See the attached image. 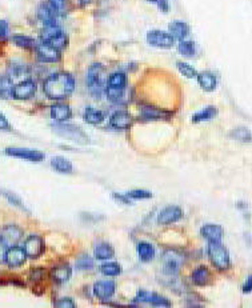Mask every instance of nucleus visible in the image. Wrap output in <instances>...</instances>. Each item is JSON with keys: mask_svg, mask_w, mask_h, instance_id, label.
<instances>
[{"mask_svg": "<svg viewBox=\"0 0 252 308\" xmlns=\"http://www.w3.org/2000/svg\"><path fill=\"white\" fill-rule=\"evenodd\" d=\"M208 256L211 263L214 264L215 268L219 271H226L229 267V254L224 245L218 243H209L208 245Z\"/></svg>", "mask_w": 252, "mask_h": 308, "instance_id": "obj_3", "label": "nucleus"}, {"mask_svg": "<svg viewBox=\"0 0 252 308\" xmlns=\"http://www.w3.org/2000/svg\"><path fill=\"white\" fill-rule=\"evenodd\" d=\"M198 83L202 87L203 90L207 91V92H211L216 88L218 86V79L214 75L211 71H203V72L198 73Z\"/></svg>", "mask_w": 252, "mask_h": 308, "instance_id": "obj_15", "label": "nucleus"}, {"mask_svg": "<svg viewBox=\"0 0 252 308\" xmlns=\"http://www.w3.org/2000/svg\"><path fill=\"white\" fill-rule=\"evenodd\" d=\"M231 138H234L235 140H239L242 143L252 142V133L249 132L248 129L244 128V127L234 129L232 132H231Z\"/></svg>", "mask_w": 252, "mask_h": 308, "instance_id": "obj_34", "label": "nucleus"}, {"mask_svg": "<svg viewBox=\"0 0 252 308\" xmlns=\"http://www.w3.org/2000/svg\"><path fill=\"white\" fill-rule=\"evenodd\" d=\"M147 42L149 46L156 48H171L175 43V39L169 32L160 30H152L147 33Z\"/></svg>", "mask_w": 252, "mask_h": 308, "instance_id": "obj_5", "label": "nucleus"}, {"mask_svg": "<svg viewBox=\"0 0 252 308\" xmlns=\"http://www.w3.org/2000/svg\"><path fill=\"white\" fill-rule=\"evenodd\" d=\"M127 196L132 200H146L151 199L152 194L149 192V191H146V189H132V191L127 192Z\"/></svg>", "mask_w": 252, "mask_h": 308, "instance_id": "obj_39", "label": "nucleus"}, {"mask_svg": "<svg viewBox=\"0 0 252 308\" xmlns=\"http://www.w3.org/2000/svg\"><path fill=\"white\" fill-rule=\"evenodd\" d=\"M60 32H63V30H62L57 24H53V26H44V28L42 30V33H40V39H42V42H50L52 37L59 35Z\"/></svg>", "mask_w": 252, "mask_h": 308, "instance_id": "obj_31", "label": "nucleus"}, {"mask_svg": "<svg viewBox=\"0 0 252 308\" xmlns=\"http://www.w3.org/2000/svg\"><path fill=\"white\" fill-rule=\"evenodd\" d=\"M12 42L15 46L20 47V48H24V50H31L33 47H36L35 40L30 36H26V35H15V36L12 37Z\"/></svg>", "mask_w": 252, "mask_h": 308, "instance_id": "obj_32", "label": "nucleus"}, {"mask_svg": "<svg viewBox=\"0 0 252 308\" xmlns=\"http://www.w3.org/2000/svg\"><path fill=\"white\" fill-rule=\"evenodd\" d=\"M142 116L146 120H155L162 118V112L159 109L152 106H143L142 107Z\"/></svg>", "mask_w": 252, "mask_h": 308, "instance_id": "obj_36", "label": "nucleus"}, {"mask_svg": "<svg viewBox=\"0 0 252 308\" xmlns=\"http://www.w3.org/2000/svg\"><path fill=\"white\" fill-rule=\"evenodd\" d=\"M138 255L142 262H151L155 258V248L149 243L142 242L138 244Z\"/></svg>", "mask_w": 252, "mask_h": 308, "instance_id": "obj_25", "label": "nucleus"}, {"mask_svg": "<svg viewBox=\"0 0 252 308\" xmlns=\"http://www.w3.org/2000/svg\"><path fill=\"white\" fill-rule=\"evenodd\" d=\"M55 307H57V308H73V307H75V303H73L72 299L64 298V299H60V300H57L56 304H55Z\"/></svg>", "mask_w": 252, "mask_h": 308, "instance_id": "obj_45", "label": "nucleus"}, {"mask_svg": "<svg viewBox=\"0 0 252 308\" xmlns=\"http://www.w3.org/2000/svg\"><path fill=\"white\" fill-rule=\"evenodd\" d=\"M36 92V83L31 79H26L23 82L13 86L12 98L16 100H28Z\"/></svg>", "mask_w": 252, "mask_h": 308, "instance_id": "obj_8", "label": "nucleus"}, {"mask_svg": "<svg viewBox=\"0 0 252 308\" xmlns=\"http://www.w3.org/2000/svg\"><path fill=\"white\" fill-rule=\"evenodd\" d=\"M47 3L50 4V7L57 16H60V15H63L66 12V0H47Z\"/></svg>", "mask_w": 252, "mask_h": 308, "instance_id": "obj_41", "label": "nucleus"}, {"mask_svg": "<svg viewBox=\"0 0 252 308\" xmlns=\"http://www.w3.org/2000/svg\"><path fill=\"white\" fill-rule=\"evenodd\" d=\"M84 119L90 124H99L104 120V113L102 111L93 108H87L86 113H84Z\"/></svg>", "mask_w": 252, "mask_h": 308, "instance_id": "obj_33", "label": "nucleus"}, {"mask_svg": "<svg viewBox=\"0 0 252 308\" xmlns=\"http://www.w3.org/2000/svg\"><path fill=\"white\" fill-rule=\"evenodd\" d=\"M7 251H8V244H7L6 240L0 236V264L3 262H6Z\"/></svg>", "mask_w": 252, "mask_h": 308, "instance_id": "obj_46", "label": "nucleus"}, {"mask_svg": "<svg viewBox=\"0 0 252 308\" xmlns=\"http://www.w3.org/2000/svg\"><path fill=\"white\" fill-rule=\"evenodd\" d=\"M46 43L51 44V46L55 47L56 50L62 51L64 50L67 47V44H68V37H67V35L64 32H60L59 35H56V36L52 37L50 42H46Z\"/></svg>", "mask_w": 252, "mask_h": 308, "instance_id": "obj_35", "label": "nucleus"}, {"mask_svg": "<svg viewBox=\"0 0 252 308\" xmlns=\"http://www.w3.org/2000/svg\"><path fill=\"white\" fill-rule=\"evenodd\" d=\"M100 271L106 276H117L122 272V268H120V265L117 264V263H104L100 267Z\"/></svg>", "mask_w": 252, "mask_h": 308, "instance_id": "obj_37", "label": "nucleus"}, {"mask_svg": "<svg viewBox=\"0 0 252 308\" xmlns=\"http://www.w3.org/2000/svg\"><path fill=\"white\" fill-rule=\"evenodd\" d=\"M72 116L71 108L64 103H56L51 107V118L56 122H66Z\"/></svg>", "mask_w": 252, "mask_h": 308, "instance_id": "obj_18", "label": "nucleus"}, {"mask_svg": "<svg viewBox=\"0 0 252 308\" xmlns=\"http://www.w3.org/2000/svg\"><path fill=\"white\" fill-rule=\"evenodd\" d=\"M178 50H179L180 55L186 57H193L196 55V46L191 40H180Z\"/></svg>", "mask_w": 252, "mask_h": 308, "instance_id": "obj_29", "label": "nucleus"}, {"mask_svg": "<svg viewBox=\"0 0 252 308\" xmlns=\"http://www.w3.org/2000/svg\"><path fill=\"white\" fill-rule=\"evenodd\" d=\"M10 35V26L6 20H0V40H6Z\"/></svg>", "mask_w": 252, "mask_h": 308, "instance_id": "obj_44", "label": "nucleus"}, {"mask_svg": "<svg viewBox=\"0 0 252 308\" xmlns=\"http://www.w3.org/2000/svg\"><path fill=\"white\" fill-rule=\"evenodd\" d=\"M243 292H244V294L252 292V276H249L246 280V283H244V285H243Z\"/></svg>", "mask_w": 252, "mask_h": 308, "instance_id": "obj_49", "label": "nucleus"}, {"mask_svg": "<svg viewBox=\"0 0 252 308\" xmlns=\"http://www.w3.org/2000/svg\"><path fill=\"white\" fill-rule=\"evenodd\" d=\"M24 251L27 254V258L37 259L44 252L43 239L37 235L30 236L24 243Z\"/></svg>", "mask_w": 252, "mask_h": 308, "instance_id": "obj_10", "label": "nucleus"}, {"mask_svg": "<svg viewBox=\"0 0 252 308\" xmlns=\"http://www.w3.org/2000/svg\"><path fill=\"white\" fill-rule=\"evenodd\" d=\"M158 7H159V10H162L163 12H168L169 10V4L168 0H158Z\"/></svg>", "mask_w": 252, "mask_h": 308, "instance_id": "obj_47", "label": "nucleus"}, {"mask_svg": "<svg viewBox=\"0 0 252 308\" xmlns=\"http://www.w3.org/2000/svg\"><path fill=\"white\" fill-rule=\"evenodd\" d=\"M183 218V211L180 207L178 205H169V207H166V208L163 209L162 212L158 216V223L159 224H171V223H175L178 220Z\"/></svg>", "mask_w": 252, "mask_h": 308, "instance_id": "obj_11", "label": "nucleus"}, {"mask_svg": "<svg viewBox=\"0 0 252 308\" xmlns=\"http://www.w3.org/2000/svg\"><path fill=\"white\" fill-rule=\"evenodd\" d=\"M113 198H115L117 200H119V202L124 203V204H129V203H131V200H129V198L127 195L122 196V195H119V194H117V195H113Z\"/></svg>", "mask_w": 252, "mask_h": 308, "instance_id": "obj_50", "label": "nucleus"}, {"mask_svg": "<svg viewBox=\"0 0 252 308\" xmlns=\"http://www.w3.org/2000/svg\"><path fill=\"white\" fill-rule=\"evenodd\" d=\"M51 166H52V168L55 171H57L60 174H72L73 171L71 162H68L63 156H55V158H52Z\"/></svg>", "mask_w": 252, "mask_h": 308, "instance_id": "obj_24", "label": "nucleus"}, {"mask_svg": "<svg viewBox=\"0 0 252 308\" xmlns=\"http://www.w3.org/2000/svg\"><path fill=\"white\" fill-rule=\"evenodd\" d=\"M218 111H216L215 107H207L203 111H199V112H196L195 115L192 116V122L193 123H202L206 122V120H211L212 118H215Z\"/></svg>", "mask_w": 252, "mask_h": 308, "instance_id": "obj_30", "label": "nucleus"}, {"mask_svg": "<svg viewBox=\"0 0 252 308\" xmlns=\"http://www.w3.org/2000/svg\"><path fill=\"white\" fill-rule=\"evenodd\" d=\"M136 302L149 303V304H152L153 307H171V302H169V300H167V299L163 298V296H159L158 294H153V292L139 291V294L136 296Z\"/></svg>", "mask_w": 252, "mask_h": 308, "instance_id": "obj_12", "label": "nucleus"}, {"mask_svg": "<svg viewBox=\"0 0 252 308\" xmlns=\"http://www.w3.org/2000/svg\"><path fill=\"white\" fill-rule=\"evenodd\" d=\"M87 86L93 97L99 98L106 92V82L103 78V67L102 64H92L87 73Z\"/></svg>", "mask_w": 252, "mask_h": 308, "instance_id": "obj_2", "label": "nucleus"}, {"mask_svg": "<svg viewBox=\"0 0 252 308\" xmlns=\"http://www.w3.org/2000/svg\"><path fill=\"white\" fill-rule=\"evenodd\" d=\"M6 153L12 158H19V159L28 160V162H42L44 160V153L40 151L28 148H17V147H10L6 149Z\"/></svg>", "mask_w": 252, "mask_h": 308, "instance_id": "obj_9", "label": "nucleus"}, {"mask_svg": "<svg viewBox=\"0 0 252 308\" xmlns=\"http://www.w3.org/2000/svg\"><path fill=\"white\" fill-rule=\"evenodd\" d=\"M168 32L171 33L175 40H184L189 35V27L188 24L180 20H175L172 23L169 24Z\"/></svg>", "mask_w": 252, "mask_h": 308, "instance_id": "obj_16", "label": "nucleus"}, {"mask_svg": "<svg viewBox=\"0 0 252 308\" xmlns=\"http://www.w3.org/2000/svg\"><path fill=\"white\" fill-rule=\"evenodd\" d=\"M52 128L59 136H63L66 139L72 140L77 144H87L90 142L86 133L83 132V129L79 128L77 126H73V124H66V123L60 122L55 124Z\"/></svg>", "mask_w": 252, "mask_h": 308, "instance_id": "obj_4", "label": "nucleus"}, {"mask_svg": "<svg viewBox=\"0 0 252 308\" xmlns=\"http://www.w3.org/2000/svg\"><path fill=\"white\" fill-rule=\"evenodd\" d=\"M0 194H2V195H3L4 198H6V199L11 203V204H13L15 207H19V208H22V209H24V211H26V207H24V204L22 203L20 198H17L15 194L10 192V191H3V189L0 191Z\"/></svg>", "mask_w": 252, "mask_h": 308, "instance_id": "obj_42", "label": "nucleus"}, {"mask_svg": "<svg viewBox=\"0 0 252 308\" xmlns=\"http://www.w3.org/2000/svg\"><path fill=\"white\" fill-rule=\"evenodd\" d=\"M106 97L107 99L111 100V102H119L120 99H122V97H123L124 90H122V88H113V87H107L106 86Z\"/></svg>", "mask_w": 252, "mask_h": 308, "instance_id": "obj_40", "label": "nucleus"}, {"mask_svg": "<svg viewBox=\"0 0 252 308\" xmlns=\"http://www.w3.org/2000/svg\"><path fill=\"white\" fill-rule=\"evenodd\" d=\"M176 66H178V70L180 71V73H182L183 76L188 78V79H193V78L198 76V72H196V70L191 64L184 63V62H179Z\"/></svg>", "mask_w": 252, "mask_h": 308, "instance_id": "obj_38", "label": "nucleus"}, {"mask_svg": "<svg viewBox=\"0 0 252 308\" xmlns=\"http://www.w3.org/2000/svg\"><path fill=\"white\" fill-rule=\"evenodd\" d=\"M184 258L180 252L176 251H166L163 255V265H164V272L168 275H176L180 267L183 265Z\"/></svg>", "mask_w": 252, "mask_h": 308, "instance_id": "obj_7", "label": "nucleus"}, {"mask_svg": "<svg viewBox=\"0 0 252 308\" xmlns=\"http://www.w3.org/2000/svg\"><path fill=\"white\" fill-rule=\"evenodd\" d=\"M75 90V79L68 72H56L47 78L43 83L46 97L51 100H64Z\"/></svg>", "mask_w": 252, "mask_h": 308, "instance_id": "obj_1", "label": "nucleus"}, {"mask_svg": "<svg viewBox=\"0 0 252 308\" xmlns=\"http://www.w3.org/2000/svg\"><path fill=\"white\" fill-rule=\"evenodd\" d=\"M35 50H36L37 59L40 62H44V63H57L62 59V53H60L62 51L56 50L55 47L46 43V42H40L35 47Z\"/></svg>", "mask_w": 252, "mask_h": 308, "instance_id": "obj_6", "label": "nucleus"}, {"mask_svg": "<svg viewBox=\"0 0 252 308\" xmlns=\"http://www.w3.org/2000/svg\"><path fill=\"white\" fill-rule=\"evenodd\" d=\"M93 268V260L90 256H82L76 262V270H82V271H88V270Z\"/></svg>", "mask_w": 252, "mask_h": 308, "instance_id": "obj_43", "label": "nucleus"}, {"mask_svg": "<svg viewBox=\"0 0 252 308\" xmlns=\"http://www.w3.org/2000/svg\"><path fill=\"white\" fill-rule=\"evenodd\" d=\"M13 84L8 76L0 78V99H10L12 98Z\"/></svg>", "mask_w": 252, "mask_h": 308, "instance_id": "obj_27", "label": "nucleus"}, {"mask_svg": "<svg viewBox=\"0 0 252 308\" xmlns=\"http://www.w3.org/2000/svg\"><path fill=\"white\" fill-rule=\"evenodd\" d=\"M202 235L208 240L209 243H218L223 238V229L220 225L207 224L202 228Z\"/></svg>", "mask_w": 252, "mask_h": 308, "instance_id": "obj_22", "label": "nucleus"}, {"mask_svg": "<svg viewBox=\"0 0 252 308\" xmlns=\"http://www.w3.org/2000/svg\"><path fill=\"white\" fill-rule=\"evenodd\" d=\"M127 76L124 72H113L107 79V87H113V88H122L126 90Z\"/></svg>", "mask_w": 252, "mask_h": 308, "instance_id": "obj_26", "label": "nucleus"}, {"mask_svg": "<svg viewBox=\"0 0 252 308\" xmlns=\"http://www.w3.org/2000/svg\"><path fill=\"white\" fill-rule=\"evenodd\" d=\"M147 2H149V3H158V0H147Z\"/></svg>", "mask_w": 252, "mask_h": 308, "instance_id": "obj_51", "label": "nucleus"}, {"mask_svg": "<svg viewBox=\"0 0 252 308\" xmlns=\"http://www.w3.org/2000/svg\"><path fill=\"white\" fill-rule=\"evenodd\" d=\"M132 124V116L124 111L115 112L111 116V126L117 129H127Z\"/></svg>", "mask_w": 252, "mask_h": 308, "instance_id": "obj_19", "label": "nucleus"}, {"mask_svg": "<svg viewBox=\"0 0 252 308\" xmlns=\"http://www.w3.org/2000/svg\"><path fill=\"white\" fill-rule=\"evenodd\" d=\"M193 284L196 285H206L211 279V274H209L208 268L204 265H200L196 270H193L192 275H191Z\"/></svg>", "mask_w": 252, "mask_h": 308, "instance_id": "obj_23", "label": "nucleus"}, {"mask_svg": "<svg viewBox=\"0 0 252 308\" xmlns=\"http://www.w3.org/2000/svg\"><path fill=\"white\" fill-rule=\"evenodd\" d=\"M71 274H72V270H71L70 265L60 264L51 271V278H52L57 284H63V283L70 280Z\"/></svg>", "mask_w": 252, "mask_h": 308, "instance_id": "obj_21", "label": "nucleus"}, {"mask_svg": "<svg viewBox=\"0 0 252 308\" xmlns=\"http://www.w3.org/2000/svg\"><path fill=\"white\" fill-rule=\"evenodd\" d=\"M113 256V248L107 243H100L95 247V258L99 260H108Z\"/></svg>", "mask_w": 252, "mask_h": 308, "instance_id": "obj_28", "label": "nucleus"}, {"mask_svg": "<svg viewBox=\"0 0 252 308\" xmlns=\"http://www.w3.org/2000/svg\"><path fill=\"white\" fill-rule=\"evenodd\" d=\"M115 290H117V285L112 280H102L93 285V294L100 300H108L115 294Z\"/></svg>", "mask_w": 252, "mask_h": 308, "instance_id": "obj_14", "label": "nucleus"}, {"mask_svg": "<svg viewBox=\"0 0 252 308\" xmlns=\"http://www.w3.org/2000/svg\"><path fill=\"white\" fill-rule=\"evenodd\" d=\"M37 16H39L40 22H43L44 26H53L56 24L57 15L53 12V10L50 7V4L43 3L37 10Z\"/></svg>", "mask_w": 252, "mask_h": 308, "instance_id": "obj_17", "label": "nucleus"}, {"mask_svg": "<svg viewBox=\"0 0 252 308\" xmlns=\"http://www.w3.org/2000/svg\"><path fill=\"white\" fill-rule=\"evenodd\" d=\"M0 129H10V123L2 112H0Z\"/></svg>", "mask_w": 252, "mask_h": 308, "instance_id": "obj_48", "label": "nucleus"}, {"mask_svg": "<svg viewBox=\"0 0 252 308\" xmlns=\"http://www.w3.org/2000/svg\"><path fill=\"white\" fill-rule=\"evenodd\" d=\"M27 259V254L24 251V248H20L17 245H11L6 255V263L10 267L15 268V267H20L22 264H24Z\"/></svg>", "mask_w": 252, "mask_h": 308, "instance_id": "obj_13", "label": "nucleus"}, {"mask_svg": "<svg viewBox=\"0 0 252 308\" xmlns=\"http://www.w3.org/2000/svg\"><path fill=\"white\" fill-rule=\"evenodd\" d=\"M80 2H82V3H88V2H90V0H80Z\"/></svg>", "mask_w": 252, "mask_h": 308, "instance_id": "obj_52", "label": "nucleus"}, {"mask_svg": "<svg viewBox=\"0 0 252 308\" xmlns=\"http://www.w3.org/2000/svg\"><path fill=\"white\" fill-rule=\"evenodd\" d=\"M23 236V232L16 225H7L6 228H3L2 232V238L6 240L8 245H16L20 239Z\"/></svg>", "mask_w": 252, "mask_h": 308, "instance_id": "obj_20", "label": "nucleus"}]
</instances>
